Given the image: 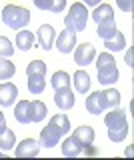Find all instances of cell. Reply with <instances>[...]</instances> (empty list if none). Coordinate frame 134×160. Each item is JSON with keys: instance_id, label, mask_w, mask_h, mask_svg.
<instances>
[{"instance_id": "cell-1", "label": "cell", "mask_w": 134, "mask_h": 160, "mask_svg": "<svg viewBox=\"0 0 134 160\" xmlns=\"http://www.w3.org/2000/svg\"><path fill=\"white\" fill-rule=\"evenodd\" d=\"M70 132V120L64 112L60 114H54L50 118V122L46 124V128L40 130V140H38V144H40L42 148H54L58 142L62 140L64 134Z\"/></svg>"}, {"instance_id": "cell-2", "label": "cell", "mask_w": 134, "mask_h": 160, "mask_svg": "<svg viewBox=\"0 0 134 160\" xmlns=\"http://www.w3.org/2000/svg\"><path fill=\"white\" fill-rule=\"evenodd\" d=\"M104 124L108 128V138L112 142H124L130 132V126H128V120H126V112L120 108H110V112H106L104 116Z\"/></svg>"}, {"instance_id": "cell-3", "label": "cell", "mask_w": 134, "mask_h": 160, "mask_svg": "<svg viewBox=\"0 0 134 160\" xmlns=\"http://www.w3.org/2000/svg\"><path fill=\"white\" fill-rule=\"evenodd\" d=\"M96 76L98 82L102 86H112V84L118 82V66H116V60L110 52H100L96 54Z\"/></svg>"}, {"instance_id": "cell-4", "label": "cell", "mask_w": 134, "mask_h": 160, "mask_svg": "<svg viewBox=\"0 0 134 160\" xmlns=\"http://www.w3.org/2000/svg\"><path fill=\"white\" fill-rule=\"evenodd\" d=\"M26 76H28V90L30 94L38 96V94L44 92L46 88V62L42 60H32L26 66Z\"/></svg>"}, {"instance_id": "cell-5", "label": "cell", "mask_w": 134, "mask_h": 160, "mask_svg": "<svg viewBox=\"0 0 134 160\" xmlns=\"http://www.w3.org/2000/svg\"><path fill=\"white\" fill-rule=\"evenodd\" d=\"M2 22L12 30H22L24 26L30 24V10L8 4V6L2 8Z\"/></svg>"}, {"instance_id": "cell-6", "label": "cell", "mask_w": 134, "mask_h": 160, "mask_svg": "<svg viewBox=\"0 0 134 160\" xmlns=\"http://www.w3.org/2000/svg\"><path fill=\"white\" fill-rule=\"evenodd\" d=\"M88 18H90L88 8L82 2H74L70 6V10H68V14L64 16V26L70 32H82L88 24Z\"/></svg>"}, {"instance_id": "cell-7", "label": "cell", "mask_w": 134, "mask_h": 160, "mask_svg": "<svg viewBox=\"0 0 134 160\" xmlns=\"http://www.w3.org/2000/svg\"><path fill=\"white\" fill-rule=\"evenodd\" d=\"M62 154L68 158H74V156H96L98 150L92 146V144H82L78 138L74 136H68L66 140L62 142Z\"/></svg>"}, {"instance_id": "cell-8", "label": "cell", "mask_w": 134, "mask_h": 160, "mask_svg": "<svg viewBox=\"0 0 134 160\" xmlns=\"http://www.w3.org/2000/svg\"><path fill=\"white\" fill-rule=\"evenodd\" d=\"M86 110L90 114H94V116L110 110V104H108V98L104 94V90H94L90 96H86Z\"/></svg>"}, {"instance_id": "cell-9", "label": "cell", "mask_w": 134, "mask_h": 160, "mask_svg": "<svg viewBox=\"0 0 134 160\" xmlns=\"http://www.w3.org/2000/svg\"><path fill=\"white\" fill-rule=\"evenodd\" d=\"M72 52H74V62H76L78 66H88V64H92L94 58H96V48H94L90 42L78 44V48H74Z\"/></svg>"}, {"instance_id": "cell-10", "label": "cell", "mask_w": 134, "mask_h": 160, "mask_svg": "<svg viewBox=\"0 0 134 160\" xmlns=\"http://www.w3.org/2000/svg\"><path fill=\"white\" fill-rule=\"evenodd\" d=\"M54 104L58 106V110H62V112H66V110H70L74 106V92L70 86H64V88H58L54 90Z\"/></svg>"}, {"instance_id": "cell-11", "label": "cell", "mask_w": 134, "mask_h": 160, "mask_svg": "<svg viewBox=\"0 0 134 160\" xmlns=\"http://www.w3.org/2000/svg\"><path fill=\"white\" fill-rule=\"evenodd\" d=\"M54 42H56V48H58V52H60V54H70L72 50L76 48V32L62 30Z\"/></svg>"}, {"instance_id": "cell-12", "label": "cell", "mask_w": 134, "mask_h": 160, "mask_svg": "<svg viewBox=\"0 0 134 160\" xmlns=\"http://www.w3.org/2000/svg\"><path fill=\"white\" fill-rule=\"evenodd\" d=\"M36 40L42 50H50L54 46V40H56V32H54V28L50 24H42L36 32Z\"/></svg>"}, {"instance_id": "cell-13", "label": "cell", "mask_w": 134, "mask_h": 160, "mask_svg": "<svg viewBox=\"0 0 134 160\" xmlns=\"http://www.w3.org/2000/svg\"><path fill=\"white\" fill-rule=\"evenodd\" d=\"M38 152H40V144L36 142L34 138H24L20 144H16V156L18 158H34L38 156Z\"/></svg>"}, {"instance_id": "cell-14", "label": "cell", "mask_w": 134, "mask_h": 160, "mask_svg": "<svg viewBox=\"0 0 134 160\" xmlns=\"http://www.w3.org/2000/svg\"><path fill=\"white\" fill-rule=\"evenodd\" d=\"M16 98H18V88L12 82L0 84V106H4V108L12 106Z\"/></svg>"}, {"instance_id": "cell-15", "label": "cell", "mask_w": 134, "mask_h": 160, "mask_svg": "<svg viewBox=\"0 0 134 160\" xmlns=\"http://www.w3.org/2000/svg\"><path fill=\"white\" fill-rule=\"evenodd\" d=\"M96 34H98V38H102V40H110L114 34H116V22H114V16H108V18H104L100 20V22L96 24Z\"/></svg>"}, {"instance_id": "cell-16", "label": "cell", "mask_w": 134, "mask_h": 160, "mask_svg": "<svg viewBox=\"0 0 134 160\" xmlns=\"http://www.w3.org/2000/svg\"><path fill=\"white\" fill-rule=\"evenodd\" d=\"M70 82L74 84V90H76L78 94H86L88 90H90V74H88L86 70H76Z\"/></svg>"}, {"instance_id": "cell-17", "label": "cell", "mask_w": 134, "mask_h": 160, "mask_svg": "<svg viewBox=\"0 0 134 160\" xmlns=\"http://www.w3.org/2000/svg\"><path fill=\"white\" fill-rule=\"evenodd\" d=\"M28 108H30V124L42 122V120L46 118V114H48V108H46V104H44L42 100H30Z\"/></svg>"}, {"instance_id": "cell-18", "label": "cell", "mask_w": 134, "mask_h": 160, "mask_svg": "<svg viewBox=\"0 0 134 160\" xmlns=\"http://www.w3.org/2000/svg\"><path fill=\"white\" fill-rule=\"evenodd\" d=\"M30 100H18L16 108H14V118L20 124H30V108H28Z\"/></svg>"}, {"instance_id": "cell-19", "label": "cell", "mask_w": 134, "mask_h": 160, "mask_svg": "<svg viewBox=\"0 0 134 160\" xmlns=\"http://www.w3.org/2000/svg\"><path fill=\"white\" fill-rule=\"evenodd\" d=\"M34 6L40 8V10H48V12L60 14L62 10L66 8V0H38Z\"/></svg>"}, {"instance_id": "cell-20", "label": "cell", "mask_w": 134, "mask_h": 160, "mask_svg": "<svg viewBox=\"0 0 134 160\" xmlns=\"http://www.w3.org/2000/svg\"><path fill=\"white\" fill-rule=\"evenodd\" d=\"M74 138H78L80 140L82 144H92L94 142V136H96V134H94V128L92 126H88V124H84V126H78L76 130H74V134H72Z\"/></svg>"}, {"instance_id": "cell-21", "label": "cell", "mask_w": 134, "mask_h": 160, "mask_svg": "<svg viewBox=\"0 0 134 160\" xmlns=\"http://www.w3.org/2000/svg\"><path fill=\"white\" fill-rule=\"evenodd\" d=\"M104 48H108V52H118V50H124L126 48V38L120 30H116V34L110 38V40H104Z\"/></svg>"}, {"instance_id": "cell-22", "label": "cell", "mask_w": 134, "mask_h": 160, "mask_svg": "<svg viewBox=\"0 0 134 160\" xmlns=\"http://www.w3.org/2000/svg\"><path fill=\"white\" fill-rule=\"evenodd\" d=\"M34 46V34L30 30H20V32L16 34V48L20 50H30Z\"/></svg>"}, {"instance_id": "cell-23", "label": "cell", "mask_w": 134, "mask_h": 160, "mask_svg": "<svg viewBox=\"0 0 134 160\" xmlns=\"http://www.w3.org/2000/svg\"><path fill=\"white\" fill-rule=\"evenodd\" d=\"M52 88L58 90V88H64V86H70V74L64 72V70H58V72L52 74V80H50Z\"/></svg>"}, {"instance_id": "cell-24", "label": "cell", "mask_w": 134, "mask_h": 160, "mask_svg": "<svg viewBox=\"0 0 134 160\" xmlns=\"http://www.w3.org/2000/svg\"><path fill=\"white\" fill-rule=\"evenodd\" d=\"M108 16H114V10H112L110 4H98V6L94 8V12H92V20L96 24L100 22V20L108 18Z\"/></svg>"}, {"instance_id": "cell-25", "label": "cell", "mask_w": 134, "mask_h": 160, "mask_svg": "<svg viewBox=\"0 0 134 160\" xmlns=\"http://www.w3.org/2000/svg\"><path fill=\"white\" fill-rule=\"evenodd\" d=\"M16 74V66L8 58H0V80H8Z\"/></svg>"}, {"instance_id": "cell-26", "label": "cell", "mask_w": 134, "mask_h": 160, "mask_svg": "<svg viewBox=\"0 0 134 160\" xmlns=\"http://www.w3.org/2000/svg\"><path fill=\"white\" fill-rule=\"evenodd\" d=\"M14 144H16V136L10 128H6L2 134H0V150H12Z\"/></svg>"}, {"instance_id": "cell-27", "label": "cell", "mask_w": 134, "mask_h": 160, "mask_svg": "<svg viewBox=\"0 0 134 160\" xmlns=\"http://www.w3.org/2000/svg\"><path fill=\"white\" fill-rule=\"evenodd\" d=\"M14 54V46L6 36H0V58H10Z\"/></svg>"}, {"instance_id": "cell-28", "label": "cell", "mask_w": 134, "mask_h": 160, "mask_svg": "<svg viewBox=\"0 0 134 160\" xmlns=\"http://www.w3.org/2000/svg\"><path fill=\"white\" fill-rule=\"evenodd\" d=\"M104 94H106V98H108V104H110V108H116L118 104H120V92H118L116 88L104 90Z\"/></svg>"}, {"instance_id": "cell-29", "label": "cell", "mask_w": 134, "mask_h": 160, "mask_svg": "<svg viewBox=\"0 0 134 160\" xmlns=\"http://www.w3.org/2000/svg\"><path fill=\"white\" fill-rule=\"evenodd\" d=\"M116 4L122 12H132L134 10V0H116Z\"/></svg>"}, {"instance_id": "cell-30", "label": "cell", "mask_w": 134, "mask_h": 160, "mask_svg": "<svg viewBox=\"0 0 134 160\" xmlns=\"http://www.w3.org/2000/svg\"><path fill=\"white\" fill-rule=\"evenodd\" d=\"M82 4H84V6H92V8H96L98 4H102V0H82Z\"/></svg>"}, {"instance_id": "cell-31", "label": "cell", "mask_w": 134, "mask_h": 160, "mask_svg": "<svg viewBox=\"0 0 134 160\" xmlns=\"http://www.w3.org/2000/svg\"><path fill=\"white\" fill-rule=\"evenodd\" d=\"M6 128H8V126H6V118H4V114L0 112V134H2Z\"/></svg>"}, {"instance_id": "cell-32", "label": "cell", "mask_w": 134, "mask_h": 160, "mask_svg": "<svg viewBox=\"0 0 134 160\" xmlns=\"http://www.w3.org/2000/svg\"><path fill=\"white\" fill-rule=\"evenodd\" d=\"M126 64L132 66V48H128V54H126Z\"/></svg>"}, {"instance_id": "cell-33", "label": "cell", "mask_w": 134, "mask_h": 160, "mask_svg": "<svg viewBox=\"0 0 134 160\" xmlns=\"http://www.w3.org/2000/svg\"><path fill=\"white\" fill-rule=\"evenodd\" d=\"M4 156V150H0V158H2Z\"/></svg>"}, {"instance_id": "cell-34", "label": "cell", "mask_w": 134, "mask_h": 160, "mask_svg": "<svg viewBox=\"0 0 134 160\" xmlns=\"http://www.w3.org/2000/svg\"><path fill=\"white\" fill-rule=\"evenodd\" d=\"M36 2H38V0H34V4H36Z\"/></svg>"}]
</instances>
